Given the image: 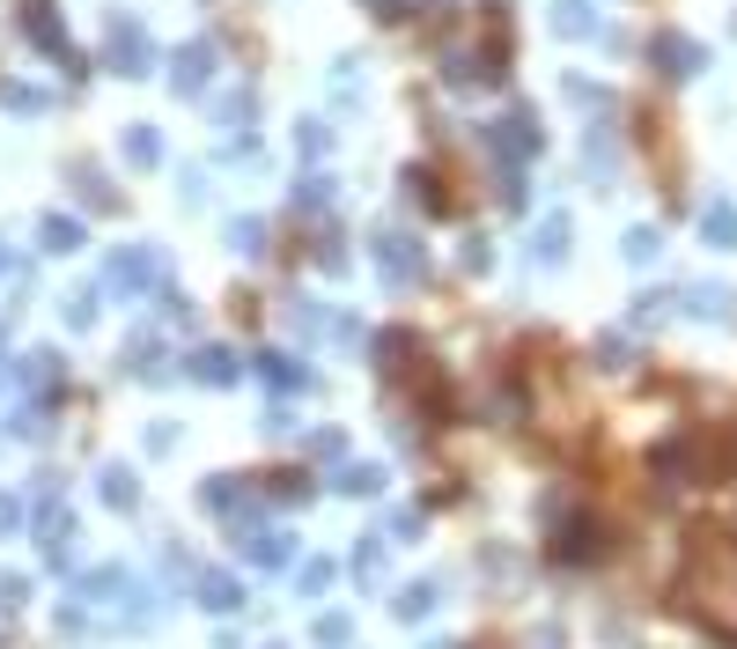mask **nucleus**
<instances>
[{"instance_id":"nucleus-13","label":"nucleus","mask_w":737,"mask_h":649,"mask_svg":"<svg viewBox=\"0 0 737 649\" xmlns=\"http://www.w3.org/2000/svg\"><path fill=\"white\" fill-rule=\"evenodd\" d=\"M531 258H539V266H561V258H568V215H546V222H539Z\"/></svg>"},{"instance_id":"nucleus-4","label":"nucleus","mask_w":737,"mask_h":649,"mask_svg":"<svg viewBox=\"0 0 737 649\" xmlns=\"http://www.w3.org/2000/svg\"><path fill=\"white\" fill-rule=\"evenodd\" d=\"M111 288H163V251L141 244V251H111Z\"/></svg>"},{"instance_id":"nucleus-17","label":"nucleus","mask_w":737,"mask_h":649,"mask_svg":"<svg viewBox=\"0 0 737 649\" xmlns=\"http://www.w3.org/2000/svg\"><path fill=\"white\" fill-rule=\"evenodd\" d=\"M436 598H442V583H406V591H398V620H428Z\"/></svg>"},{"instance_id":"nucleus-32","label":"nucleus","mask_w":737,"mask_h":649,"mask_svg":"<svg viewBox=\"0 0 737 649\" xmlns=\"http://www.w3.org/2000/svg\"><path fill=\"white\" fill-rule=\"evenodd\" d=\"M354 575H362V583H376V575H384V547H362V553H354Z\"/></svg>"},{"instance_id":"nucleus-1","label":"nucleus","mask_w":737,"mask_h":649,"mask_svg":"<svg viewBox=\"0 0 737 649\" xmlns=\"http://www.w3.org/2000/svg\"><path fill=\"white\" fill-rule=\"evenodd\" d=\"M679 605L715 635H737V525H701L679 569Z\"/></svg>"},{"instance_id":"nucleus-3","label":"nucleus","mask_w":737,"mask_h":649,"mask_svg":"<svg viewBox=\"0 0 737 649\" xmlns=\"http://www.w3.org/2000/svg\"><path fill=\"white\" fill-rule=\"evenodd\" d=\"M237 553L258 561V569H280L288 561V531H273L266 517H237Z\"/></svg>"},{"instance_id":"nucleus-15","label":"nucleus","mask_w":737,"mask_h":649,"mask_svg":"<svg viewBox=\"0 0 737 649\" xmlns=\"http://www.w3.org/2000/svg\"><path fill=\"white\" fill-rule=\"evenodd\" d=\"M332 487H340V495H384V465H340Z\"/></svg>"},{"instance_id":"nucleus-10","label":"nucleus","mask_w":737,"mask_h":649,"mask_svg":"<svg viewBox=\"0 0 737 649\" xmlns=\"http://www.w3.org/2000/svg\"><path fill=\"white\" fill-rule=\"evenodd\" d=\"M546 23H553V37H597V8L590 0H553Z\"/></svg>"},{"instance_id":"nucleus-8","label":"nucleus","mask_w":737,"mask_h":649,"mask_svg":"<svg viewBox=\"0 0 737 649\" xmlns=\"http://www.w3.org/2000/svg\"><path fill=\"white\" fill-rule=\"evenodd\" d=\"M111 67L119 75H147L155 67V45H147L141 23H111Z\"/></svg>"},{"instance_id":"nucleus-22","label":"nucleus","mask_w":737,"mask_h":649,"mask_svg":"<svg viewBox=\"0 0 737 649\" xmlns=\"http://www.w3.org/2000/svg\"><path fill=\"white\" fill-rule=\"evenodd\" d=\"M125 163H163V141H155V133H147V125H133V133H125Z\"/></svg>"},{"instance_id":"nucleus-24","label":"nucleus","mask_w":737,"mask_h":649,"mask_svg":"<svg viewBox=\"0 0 737 649\" xmlns=\"http://www.w3.org/2000/svg\"><path fill=\"white\" fill-rule=\"evenodd\" d=\"M619 251H627V266H649V258L663 251V237H657V229H627V244H619Z\"/></svg>"},{"instance_id":"nucleus-19","label":"nucleus","mask_w":737,"mask_h":649,"mask_svg":"<svg viewBox=\"0 0 737 649\" xmlns=\"http://www.w3.org/2000/svg\"><path fill=\"white\" fill-rule=\"evenodd\" d=\"M258 370H266L280 392H310V370H302V362H288V354H258Z\"/></svg>"},{"instance_id":"nucleus-39","label":"nucleus","mask_w":737,"mask_h":649,"mask_svg":"<svg viewBox=\"0 0 737 649\" xmlns=\"http://www.w3.org/2000/svg\"><path fill=\"white\" fill-rule=\"evenodd\" d=\"M15 525H23V502H15V495H0V539H8Z\"/></svg>"},{"instance_id":"nucleus-20","label":"nucleus","mask_w":737,"mask_h":649,"mask_svg":"<svg viewBox=\"0 0 737 649\" xmlns=\"http://www.w3.org/2000/svg\"><path fill=\"white\" fill-rule=\"evenodd\" d=\"M103 502H111V509H133V502H141V487H133V473H125V465H103Z\"/></svg>"},{"instance_id":"nucleus-28","label":"nucleus","mask_w":737,"mask_h":649,"mask_svg":"<svg viewBox=\"0 0 737 649\" xmlns=\"http://www.w3.org/2000/svg\"><path fill=\"white\" fill-rule=\"evenodd\" d=\"M295 207H302V215H310V207H332V185H324V177H302V185H295Z\"/></svg>"},{"instance_id":"nucleus-12","label":"nucleus","mask_w":737,"mask_h":649,"mask_svg":"<svg viewBox=\"0 0 737 649\" xmlns=\"http://www.w3.org/2000/svg\"><path fill=\"white\" fill-rule=\"evenodd\" d=\"M125 376L163 384V376H170V362H163V348H155V340H125Z\"/></svg>"},{"instance_id":"nucleus-26","label":"nucleus","mask_w":737,"mask_h":649,"mask_svg":"<svg viewBox=\"0 0 737 649\" xmlns=\"http://www.w3.org/2000/svg\"><path fill=\"white\" fill-rule=\"evenodd\" d=\"M229 251H251V258H258V251H266V222H229Z\"/></svg>"},{"instance_id":"nucleus-18","label":"nucleus","mask_w":737,"mask_h":649,"mask_svg":"<svg viewBox=\"0 0 737 649\" xmlns=\"http://www.w3.org/2000/svg\"><path fill=\"white\" fill-rule=\"evenodd\" d=\"M37 244L45 251H74L81 244V222H74V215H45V222H37Z\"/></svg>"},{"instance_id":"nucleus-36","label":"nucleus","mask_w":737,"mask_h":649,"mask_svg":"<svg viewBox=\"0 0 737 649\" xmlns=\"http://www.w3.org/2000/svg\"><path fill=\"white\" fill-rule=\"evenodd\" d=\"M237 502V480H207V509H229Z\"/></svg>"},{"instance_id":"nucleus-23","label":"nucleus","mask_w":737,"mask_h":649,"mask_svg":"<svg viewBox=\"0 0 737 649\" xmlns=\"http://www.w3.org/2000/svg\"><path fill=\"white\" fill-rule=\"evenodd\" d=\"M0 103H8V111H45V89H30V81H0Z\"/></svg>"},{"instance_id":"nucleus-40","label":"nucleus","mask_w":737,"mask_h":649,"mask_svg":"<svg viewBox=\"0 0 737 649\" xmlns=\"http://www.w3.org/2000/svg\"><path fill=\"white\" fill-rule=\"evenodd\" d=\"M428 649H458V642H428Z\"/></svg>"},{"instance_id":"nucleus-2","label":"nucleus","mask_w":737,"mask_h":649,"mask_svg":"<svg viewBox=\"0 0 737 649\" xmlns=\"http://www.w3.org/2000/svg\"><path fill=\"white\" fill-rule=\"evenodd\" d=\"M369 258H376V274L392 280V288L428 280V244H420V237H406V229H376V237H369Z\"/></svg>"},{"instance_id":"nucleus-34","label":"nucleus","mask_w":737,"mask_h":649,"mask_svg":"<svg viewBox=\"0 0 737 649\" xmlns=\"http://www.w3.org/2000/svg\"><path fill=\"white\" fill-rule=\"evenodd\" d=\"M74 177H81V193H89V207H111V185H103L97 170H74Z\"/></svg>"},{"instance_id":"nucleus-33","label":"nucleus","mask_w":737,"mask_h":649,"mask_svg":"<svg viewBox=\"0 0 737 649\" xmlns=\"http://www.w3.org/2000/svg\"><path fill=\"white\" fill-rule=\"evenodd\" d=\"M23 598H30L23 575H0V605H8V613H23Z\"/></svg>"},{"instance_id":"nucleus-27","label":"nucleus","mask_w":737,"mask_h":649,"mask_svg":"<svg viewBox=\"0 0 737 649\" xmlns=\"http://www.w3.org/2000/svg\"><path fill=\"white\" fill-rule=\"evenodd\" d=\"M561 97H568V103H590V111H605V89H597V81H583V75H568Z\"/></svg>"},{"instance_id":"nucleus-30","label":"nucleus","mask_w":737,"mask_h":649,"mask_svg":"<svg viewBox=\"0 0 737 649\" xmlns=\"http://www.w3.org/2000/svg\"><path fill=\"white\" fill-rule=\"evenodd\" d=\"M89 318H97V296H89V288H81V296H67V324H74V332H81Z\"/></svg>"},{"instance_id":"nucleus-9","label":"nucleus","mask_w":737,"mask_h":649,"mask_svg":"<svg viewBox=\"0 0 737 649\" xmlns=\"http://www.w3.org/2000/svg\"><path fill=\"white\" fill-rule=\"evenodd\" d=\"M207 75H215V45H185V52H177V67H170V89H177V97H199Z\"/></svg>"},{"instance_id":"nucleus-38","label":"nucleus","mask_w":737,"mask_h":649,"mask_svg":"<svg viewBox=\"0 0 737 649\" xmlns=\"http://www.w3.org/2000/svg\"><path fill=\"white\" fill-rule=\"evenodd\" d=\"M487 266H494V251L480 244V237H472V244H465V274H487Z\"/></svg>"},{"instance_id":"nucleus-31","label":"nucleus","mask_w":737,"mask_h":649,"mask_svg":"<svg viewBox=\"0 0 737 649\" xmlns=\"http://www.w3.org/2000/svg\"><path fill=\"white\" fill-rule=\"evenodd\" d=\"M392 539H398V547L420 539V509H392Z\"/></svg>"},{"instance_id":"nucleus-16","label":"nucleus","mask_w":737,"mask_h":649,"mask_svg":"<svg viewBox=\"0 0 737 649\" xmlns=\"http://www.w3.org/2000/svg\"><path fill=\"white\" fill-rule=\"evenodd\" d=\"M23 30H30V37H37L45 52H67V45H59V23H52L45 0H23Z\"/></svg>"},{"instance_id":"nucleus-6","label":"nucleus","mask_w":737,"mask_h":649,"mask_svg":"<svg viewBox=\"0 0 737 649\" xmlns=\"http://www.w3.org/2000/svg\"><path fill=\"white\" fill-rule=\"evenodd\" d=\"M649 59H657V75H671V81H693L708 67V52L693 45V37H679V30H663L657 45H649Z\"/></svg>"},{"instance_id":"nucleus-35","label":"nucleus","mask_w":737,"mask_h":649,"mask_svg":"<svg viewBox=\"0 0 737 649\" xmlns=\"http://www.w3.org/2000/svg\"><path fill=\"white\" fill-rule=\"evenodd\" d=\"M310 450H318V458H340L346 436H340V428H318V436H310Z\"/></svg>"},{"instance_id":"nucleus-14","label":"nucleus","mask_w":737,"mask_h":649,"mask_svg":"<svg viewBox=\"0 0 737 649\" xmlns=\"http://www.w3.org/2000/svg\"><path fill=\"white\" fill-rule=\"evenodd\" d=\"M701 237H708L715 251H730L737 244V207L730 200H708V207H701Z\"/></svg>"},{"instance_id":"nucleus-7","label":"nucleus","mask_w":737,"mask_h":649,"mask_svg":"<svg viewBox=\"0 0 737 649\" xmlns=\"http://www.w3.org/2000/svg\"><path fill=\"white\" fill-rule=\"evenodd\" d=\"M686 318L737 324V288H723V280H693V288H686Z\"/></svg>"},{"instance_id":"nucleus-29","label":"nucleus","mask_w":737,"mask_h":649,"mask_svg":"<svg viewBox=\"0 0 737 649\" xmlns=\"http://www.w3.org/2000/svg\"><path fill=\"white\" fill-rule=\"evenodd\" d=\"M597 362H605V370H627V362H635V348H627L619 332H605V340H597Z\"/></svg>"},{"instance_id":"nucleus-21","label":"nucleus","mask_w":737,"mask_h":649,"mask_svg":"<svg viewBox=\"0 0 737 649\" xmlns=\"http://www.w3.org/2000/svg\"><path fill=\"white\" fill-rule=\"evenodd\" d=\"M193 376H199V384H229V376H237V362H229V348H199L193 354Z\"/></svg>"},{"instance_id":"nucleus-5","label":"nucleus","mask_w":737,"mask_h":649,"mask_svg":"<svg viewBox=\"0 0 737 649\" xmlns=\"http://www.w3.org/2000/svg\"><path fill=\"white\" fill-rule=\"evenodd\" d=\"M487 141H494L502 155H509V163H524V155H539V119H531V111L516 103V111H502V119L487 125Z\"/></svg>"},{"instance_id":"nucleus-11","label":"nucleus","mask_w":737,"mask_h":649,"mask_svg":"<svg viewBox=\"0 0 737 649\" xmlns=\"http://www.w3.org/2000/svg\"><path fill=\"white\" fill-rule=\"evenodd\" d=\"M199 605H207V613H237V598H244V591H237V575L229 569H199V591H193Z\"/></svg>"},{"instance_id":"nucleus-37","label":"nucleus","mask_w":737,"mask_h":649,"mask_svg":"<svg viewBox=\"0 0 737 649\" xmlns=\"http://www.w3.org/2000/svg\"><path fill=\"white\" fill-rule=\"evenodd\" d=\"M332 583V561H302V591H324Z\"/></svg>"},{"instance_id":"nucleus-25","label":"nucleus","mask_w":737,"mask_h":649,"mask_svg":"<svg viewBox=\"0 0 737 649\" xmlns=\"http://www.w3.org/2000/svg\"><path fill=\"white\" fill-rule=\"evenodd\" d=\"M354 642V620H346V613H324L318 620V649H346Z\"/></svg>"}]
</instances>
